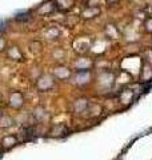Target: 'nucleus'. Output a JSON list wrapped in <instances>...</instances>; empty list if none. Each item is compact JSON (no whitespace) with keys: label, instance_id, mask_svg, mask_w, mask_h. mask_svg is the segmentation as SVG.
Wrapping results in <instances>:
<instances>
[{"label":"nucleus","instance_id":"f257e3e1","mask_svg":"<svg viewBox=\"0 0 152 160\" xmlns=\"http://www.w3.org/2000/svg\"><path fill=\"white\" fill-rule=\"evenodd\" d=\"M2 144H3V147L6 149H9V148H12L13 146H16L18 144V139L15 138L13 135H8V136H6L2 140Z\"/></svg>","mask_w":152,"mask_h":160},{"label":"nucleus","instance_id":"f03ea898","mask_svg":"<svg viewBox=\"0 0 152 160\" xmlns=\"http://www.w3.org/2000/svg\"><path fill=\"white\" fill-rule=\"evenodd\" d=\"M0 116H2V112H0Z\"/></svg>","mask_w":152,"mask_h":160}]
</instances>
